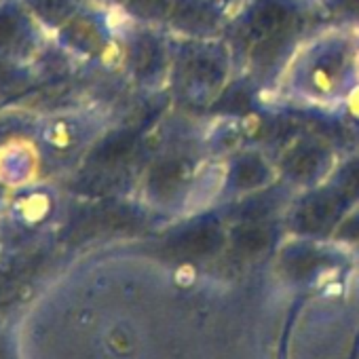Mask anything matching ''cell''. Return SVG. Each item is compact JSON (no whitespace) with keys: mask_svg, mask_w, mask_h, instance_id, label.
Segmentation results:
<instances>
[{"mask_svg":"<svg viewBox=\"0 0 359 359\" xmlns=\"http://www.w3.org/2000/svg\"><path fill=\"white\" fill-rule=\"evenodd\" d=\"M108 127V114L100 106H68L45 114L30 133L43 180L72 175Z\"/></svg>","mask_w":359,"mask_h":359,"instance_id":"1","label":"cell"},{"mask_svg":"<svg viewBox=\"0 0 359 359\" xmlns=\"http://www.w3.org/2000/svg\"><path fill=\"white\" fill-rule=\"evenodd\" d=\"M302 13L294 0H256L239 22L237 41L260 72L275 70L302 30Z\"/></svg>","mask_w":359,"mask_h":359,"instance_id":"2","label":"cell"},{"mask_svg":"<svg viewBox=\"0 0 359 359\" xmlns=\"http://www.w3.org/2000/svg\"><path fill=\"white\" fill-rule=\"evenodd\" d=\"M112 20L114 13L93 0L51 36V43L79 64H106L112 53H118V28Z\"/></svg>","mask_w":359,"mask_h":359,"instance_id":"3","label":"cell"},{"mask_svg":"<svg viewBox=\"0 0 359 359\" xmlns=\"http://www.w3.org/2000/svg\"><path fill=\"white\" fill-rule=\"evenodd\" d=\"M118 55L131 83L142 89H156L169 74L173 51L158 34V28L131 24L118 30Z\"/></svg>","mask_w":359,"mask_h":359,"instance_id":"4","label":"cell"},{"mask_svg":"<svg viewBox=\"0 0 359 359\" xmlns=\"http://www.w3.org/2000/svg\"><path fill=\"white\" fill-rule=\"evenodd\" d=\"M53 47L49 32L22 0H0V62L36 66Z\"/></svg>","mask_w":359,"mask_h":359,"instance_id":"5","label":"cell"},{"mask_svg":"<svg viewBox=\"0 0 359 359\" xmlns=\"http://www.w3.org/2000/svg\"><path fill=\"white\" fill-rule=\"evenodd\" d=\"M171 66V79L177 95L191 104L214 95L226 74L222 57L212 47H205L195 39L175 47Z\"/></svg>","mask_w":359,"mask_h":359,"instance_id":"6","label":"cell"},{"mask_svg":"<svg viewBox=\"0 0 359 359\" xmlns=\"http://www.w3.org/2000/svg\"><path fill=\"white\" fill-rule=\"evenodd\" d=\"M193 169L195 165L187 154L180 152L158 154L146 169V177H144L146 197H150L156 203H167L180 197L191 182Z\"/></svg>","mask_w":359,"mask_h":359,"instance_id":"7","label":"cell"},{"mask_svg":"<svg viewBox=\"0 0 359 359\" xmlns=\"http://www.w3.org/2000/svg\"><path fill=\"white\" fill-rule=\"evenodd\" d=\"M36 180H43V169L30 135H11L0 144V187L11 191Z\"/></svg>","mask_w":359,"mask_h":359,"instance_id":"8","label":"cell"},{"mask_svg":"<svg viewBox=\"0 0 359 359\" xmlns=\"http://www.w3.org/2000/svg\"><path fill=\"white\" fill-rule=\"evenodd\" d=\"M222 11L216 0H173L165 28L187 39H208L220 28Z\"/></svg>","mask_w":359,"mask_h":359,"instance_id":"9","label":"cell"},{"mask_svg":"<svg viewBox=\"0 0 359 359\" xmlns=\"http://www.w3.org/2000/svg\"><path fill=\"white\" fill-rule=\"evenodd\" d=\"M330 165V152L317 140L296 142L281 161L283 175L294 184H311Z\"/></svg>","mask_w":359,"mask_h":359,"instance_id":"10","label":"cell"},{"mask_svg":"<svg viewBox=\"0 0 359 359\" xmlns=\"http://www.w3.org/2000/svg\"><path fill=\"white\" fill-rule=\"evenodd\" d=\"M97 3L125 22L165 28L173 0H97Z\"/></svg>","mask_w":359,"mask_h":359,"instance_id":"11","label":"cell"},{"mask_svg":"<svg viewBox=\"0 0 359 359\" xmlns=\"http://www.w3.org/2000/svg\"><path fill=\"white\" fill-rule=\"evenodd\" d=\"M342 197L330 187L323 191L309 193L296 210V222L306 231H317L336 220L342 210Z\"/></svg>","mask_w":359,"mask_h":359,"instance_id":"12","label":"cell"},{"mask_svg":"<svg viewBox=\"0 0 359 359\" xmlns=\"http://www.w3.org/2000/svg\"><path fill=\"white\" fill-rule=\"evenodd\" d=\"M271 180V167L258 152H243L235 156L229 171V189L235 193L258 191Z\"/></svg>","mask_w":359,"mask_h":359,"instance_id":"13","label":"cell"},{"mask_svg":"<svg viewBox=\"0 0 359 359\" xmlns=\"http://www.w3.org/2000/svg\"><path fill=\"white\" fill-rule=\"evenodd\" d=\"M34 20L53 36L66 22L89 7L93 0H22Z\"/></svg>","mask_w":359,"mask_h":359,"instance_id":"14","label":"cell"},{"mask_svg":"<svg viewBox=\"0 0 359 359\" xmlns=\"http://www.w3.org/2000/svg\"><path fill=\"white\" fill-rule=\"evenodd\" d=\"M340 197L342 201H355L359 199V158H353L348 163H344L336 173L330 184Z\"/></svg>","mask_w":359,"mask_h":359,"instance_id":"15","label":"cell"},{"mask_svg":"<svg viewBox=\"0 0 359 359\" xmlns=\"http://www.w3.org/2000/svg\"><path fill=\"white\" fill-rule=\"evenodd\" d=\"M216 241H218V229L214 222L199 224L184 235V245L189 250H201L203 252V250H210Z\"/></svg>","mask_w":359,"mask_h":359,"instance_id":"16","label":"cell"},{"mask_svg":"<svg viewBox=\"0 0 359 359\" xmlns=\"http://www.w3.org/2000/svg\"><path fill=\"white\" fill-rule=\"evenodd\" d=\"M222 110L224 112H235V114H243L250 106H252V95L245 87H235L229 89L222 97Z\"/></svg>","mask_w":359,"mask_h":359,"instance_id":"17","label":"cell"},{"mask_svg":"<svg viewBox=\"0 0 359 359\" xmlns=\"http://www.w3.org/2000/svg\"><path fill=\"white\" fill-rule=\"evenodd\" d=\"M325 5L336 18L359 22V0H325Z\"/></svg>","mask_w":359,"mask_h":359,"instance_id":"18","label":"cell"},{"mask_svg":"<svg viewBox=\"0 0 359 359\" xmlns=\"http://www.w3.org/2000/svg\"><path fill=\"white\" fill-rule=\"evenodd\" d=\"M239 241L248 248H260L266 241V233L260 226H248L239 233Z\"/></svg>","mask_w":359,"mask_h":359,"instance_id":"19","label":"cell"}]
</instances>
